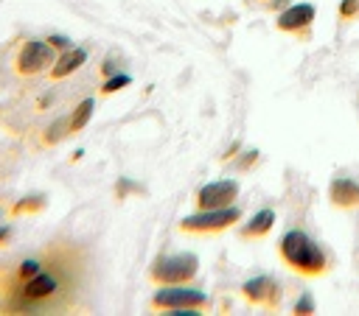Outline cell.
<instances>
[{"label": "cell", "instance_id": "cell-13", "mask_svg": "<svg viewBox=\"0 0 359 316\" xmlns=\"http://www.w3.org/2000/svg\"><path fill=\"white\" fill-rule=\"evenodd\" d=\"M93 109H95V103H93V98H84L79 106H76V112L70 115V134H76V131H81L87 123H90V117H93Z\"/></svg>", "mask_w": 359, "mask_h": 316}, {"label": "cell", "instance_id": "cell-4", "mask_svg": "<svg viewBox=\"0 0 359 316\" xmlns=\"http://www.w3.org/2000/svg\"><path fill=\"white\" fill-rule=\"evenodd\" d=\"M236 221H241V210L238 207H219V210H199L194 215H185L180 221V229L182 232H191V235H213V232H222V229H230Z\"/></svg>", "mask_w": 359, "mask_h": 316}, {"label": "cell", "instance_id": "cell-19", "mask_svg": "<svg viewBox=\"0 0 359 316\" xmlns=\"http://www.w3.org/2000/svg\"><path fill=\"white\" fill-rule=\"evenodd\" d=\"M48 42H50V48H62V50L70 48V39H65V36H50Z\"/></svg>", "mask_w": 359, "mask_h": 316}, {"label": "cell", "instance_id": "cell-6", "mask_svg": "<svg viewBox=\"0 0 359 316\" xmlns=\"http://www.w3.org/2000/svg\"><path fill=\"white\" fill-rule=\"evenodd\" d=\"M50 67H53V48H50V42L31 39L17 53V73L20 76H36V73L50 70Z\"/></svg>", "mask_w": 359, "mask_h": 316}, {"label": "cell", "instance_id": "cell-17", "mask_svg": "<svg viewBox=\"0 0 359 316\" xmlns=\"http://www.w3.org/2000/svg\"><path fill=\"white\" fill-rule=\"evenodd\" d=\"M359 17V0H342L339 3V20H353Z\"/></svg>", "mask_w": 359, "mask_h": 316}, {"label": "cell", "instance_id": "cell-20", "mask_svg": "<svg viewBox=\"0 0 359 316\" xmlns=\"http://www.w3.org/2000/svg\"><path fill=\"white\" fill-rule=\"evenodd\" d=\"M8 235H11V229H8V227H0V243H6Z\"/></svg>", "mask_w": 359, "mask_h": 316}, {"label": "cell", "instance_id": "cell-16", "mask_svg": "<svg viewBox=\"0 0 359 316\" xmlns=\"http://www.w3.org/2000/svg\"><path fill=\"white\" fill-rule=\"evenodd\" d=\"M297 316H309V313H314V299H311V294H303L297 302H294V308H292Z\"/></svg>", "mask_w": 359, "mask_h": 316}, {"label": "cell", "instance_id": "cell-9", "mask_svg": "<svg viewBox=\"0 0 359 316\" xmlns=\"http://www.w3.org/2000/svg\"><path fill=\"white\" fill-rule=\"evenodd\" d=\"M241 294L250 305H261V308H278L280 302V288L272 277L266 274H258V277H250L244 285H241Z\"/></svg>", "mask_w": 359, "mask_h": 316}, {"label": "cell", "instance_id": "cell-8", "mask_svg": "<svg viewBox=\"0 0 359 316\" xmlns=\"http://www.w3.org/2000/svg\"><path fill=\"white\" fill-rule=\"evenodd\" d=\"M236 196H238V182L219 179V182H210L196 190V204H199V210H219V207H230L236 201Z\"/></svg>", "mask_w": 359, "mask_h": 316}, {"label": "cell", "instance_id": "cell-1", "mask_svg": "<svg viewBox=\"0 0 359 316\" xmlns=\"http://www.w3.org/2000/svg\"><path fill=\"white\" fill-rule=\"evenodd\" d=\"M42 252V268L31 280L0 291L3 313H65L76 305L87 282V252L70 240H53Z\"/></svg>", "mask_w": 359, "mask_h": 316}, {"label": "cell", "instance_id": "cell-3", "mask_svg": "<svg viewBox=\"0 0 359 316\" xmlns=\"http://www.w3.org/2000/svg\"><path fill=\"white\" fill-rule=\"evenodd\" d=\"M196 271H199V257L191 252H177V254L157 257L149 268V277L151 282H160V285H180L194 280Z\"/></svg>", "mask_w": 359, "mask_h": 316}, {"label": "cell", "instance_id": "cell-2", "mask_svg": "<svg viewBox=\"0 0 359 316\" xmlns=\"http://www.w3.org/2000/svg\"><path fill=\"white\" fill-rule=\"evenodd\" d=\"M278 252L283 257V263L303 274V277H320L328 271V257L325 252L317 246V240L311 235H306L303 229H289L280 243H278Z\"/></svg>", "mask_w": 359, "mask_h": 316}, {"label": "cell", "instance_id": "cell-15", "mask_svg": "<svg viewBox=\"0 0 359 316\" xmlns=\"http://www.w3.org/2000/svg\"><path fill=\"white\" fill-rule=\"evenodd\" d=\"M45 207V199L42 196H28V199H22V201H17L14 204V215H22V213H36V210H42Z\"/></svg>", "mask_w": 359, "mask_h": 316}, {"label": "cell", "instance_id": "cell-12", "mask_svg": "<svg viewBox=\"0 0 359 316\" xmlns=\"http://www.w3.org/2000/svg\"><path fill=\"white\" fill-rule=\"evenodd\" d=\"M272 227H275V213H272L269 207H264V210H258V213L238 229V235H241L244 240H258V238H266Z\"/></svg>", "mask_w": 359, "mask_h": 316}, {"label": "cell", "instance_id": "cell-21", "mask_svg": "<svg viewBox=\"0 0 359 316\" xmlns=\"http://www.w3.org/2000/svg\"><path fill=\"white\" fill-rule=\"evenodd\" d=\"M112 70H115V64H112V59H107V62H104V76H109Z\"/></svg>", "mask_w": 359, "mask_h": 316}, {"label": "cell", "instance_id": "cell-10", "mask_svg": "<svg viewBox=\"0 0 359 316\" xmlns=\"http://www.w3.org/2000/svg\"><path fill=\"white\" fill-rule=\"evenodd\" d=\"M328 199L339 210H356L359 207V182H353L348 176H337L328 185Z\"/></svg>", "mask_w": 359, "mask_h": 316}, {"label": "cell", "instance_id": "cell-5", "mask_svg": "<svg viewBox=\"0 0 359 316\" xmlns=\"http://www.w3.org/2000/svg\"><path fill=\"white\" fill-rule=\"evenodd\" d=\"M151 308L160 310H177V308H208V296L199 288H188L185 282L180 285H165L151 296Z\"/></svg>", "mask_w": 359, "mask_h": 316}, {"label": "cell", "instance_id": "cell-18", "mask_svg": "<svg viewBox=\"0 0 359 316\" xmlns=\"http://www.w3.org/2000/svg\"><path fill=\"white\" fill-rule=\"evenodd\" d=\"M129 84V76H115V78H109L104 87H101V95H109V92H118L121 87H126Z\"/></svg>", "mask_w": 359, "mask_h": 316}, {"label": "cell", "instance_id": "cell-14", "mask_svg": "<svg viewBox=\"0 0 359 316\" xmlns=\"http://www.w3.org/2000/svg\"><path fill=\"white\" fill-rule=\"evenodd\" d=\"M65 134H70V117H59V120L48 129V134H45V145H56Z\"/></svg>", "mask_w": 359, "mask_h": 316}, {"label": "cell", "instance_id": "cell-7", "mask_svg": "<svg viewBox=\"0 0 359 316\" xmlns=\"http://www.w3.org/2000/svg\"><path fill=\"white\" fill-rule=\"evenodd\" d=\"M314 17H317V8H314L311 3H297V6H289L286 11H280L278 20H275V25H278V31H283V34H294V36L306 39V36H309V28H311V22H314Z\"/></svg>", "mask_w": 359, "mask_h": 316}, {"label": "cell", "instance_id": "cell-11", "mask_svg": "<svg viewBox=\"0 0 359 316\" xmlns=\"http://www.w3.org/2000/svg\"><path fill=\"white\" fill-rule=\"evenodd\" d=\"M84 62H87V50H84V48H67V50L53 62V67H50V78H53V81L67 78V76L76 73Z\"/></svg>", "mask_w": 359, "mask_h": 316}]
</instances>
